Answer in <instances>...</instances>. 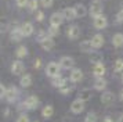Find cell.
I'll return each mask as SVG.
<instances>
[{
  "label": "cell",
  "mask_w": 123,
  "mask_h": 122,
  "mask_svg": "<svg viewBox=\"0 0 123 122\" xmlns=\"http://www.w3.org/2000/svg\"><path fill=\"white\" fill-rule=\"evenodd\" d=\"M21 31H22L24 36H31L33 33V25L31 22H24L21 25Z\"/></svg>",
  "instance_id": "obj_15"
},
{
  "label": "cell",
  "mask_w": 123,
  "mask_h": 122,
  "mask_svg": "<svg viewBox=\"0 0 123 122\" xmlns=\"http://www.w3.org/2000/svg\"><path fill=\"white\" fill-rule=\"evenodd\" d=\"M102 1L101 0H93L91 3H90V7H89V13L91 14L93 17H97L102 14Z\"/></svg>",
  "instance_id": "obj_1"
},
{
  "label": "cell",
  "mask_w": 123,
  "mask_h": 122,
  "mask_svg": "<svg viewBox=\"0 0 123 122\" xmlns=\"http://www.w3.org/2000/svg\"><path fill=\"white\" fill-rule=\"evenodd\" d=\"M72 82H80L82 79H83V72L80 71V69H72L71 72V78H69Z\"/></svg>",
  "instance_id": "obj_16"
},
{
  "label": "cell",
  "mask_w": 123,
  "mask_h": 122,
  "mask_svg": "<svg viewBox=\"0 0 123 122\" xmlns=\"http://www.w3.org/2000/svg\"><path fill=\"white\" fill-rule=\"evenodd\" d=\"M116 22H119V24H122L123 22V10H120L116 14Z\"/></svg>",
  "instance_id": "obj_35"
},
{
  "label": "cell",
  "mask_w": 123,
  "mask_h": 122,
  "mask_svg": "<svg viewBox=\"0 0 123 122\" xmlns=\"http://www.w3.org/2000/svg\"><path fill=\"white\" fill-rule=\"evenodd\" d=\"M24 105H25L26 108H29V110H33V108H36V107L39 105V99H37L36 96H29L28 99L25 100Z\"/></svg>",
  "instance_id": "obj_6"
},
{
  "label": "cell",
  "mask_w": 123,
  "mask_h": 122,
  "mask_svg": "<svg viewBox=\"0 0 123 122\" xmlns=\"http://www.w3.org/2000/svg\"><path fill=\"white\" fill-rule=\"evenodd\" d=\"M58 27H55V25H50V28H49V35L50 36H55V35H58Z\"/></svg>",
  "instance_id": "obj_31"
},
{
  "label": "cell",
  "mask_w": 123,
  "mask_h": 122,
  "mask_svg": "<svg viewBox=\"0 0 123 122\" xmlns=\"http://www.w3.org/2000/svg\"><path fill=\"white\" fill-rule=\"evenodd\" d=\"M93 25H94L95 29H104V28L108 25V21H106V18L102 14H100V15L94 17V22H93Z\"/></svg>",
  "instance_id": "obj_3"
},
{
  "label": "cell",
  "mask_w": 123,
  "mask_h": 122,
  "mask_svg": "<svg viewBox=\"0 0 123 122\" xmlns=\"http://www.w3.org/2000/svg\"><path fill=\"white\" fill-rule=\"evenodd\" d=\"M64 20H65V17H64L62 13H54L50 17V24L51 25H55V27H60Z\"/></svg>",
  "instance_id": "obj_5"
},
{
  "label": "cell",
  "mask_w": 123,
  "mask_h": 122,
  "mask_svg": "<svg viewBox=\"0 0 123 122\" xmlns=\"http://www.w3.org/2000/svg\"><path fill=\"white\" fill-rule=\"evenodd\" d=\"M122 10H123V4H122Z\"/></svg>",
  "instance_id": "obj_43"
},
{
  "label": "cell",
  "mask_w": 123,
  "mask_h": 122,
  "mask_svg": "<svg viewBox=\"0 0 123 122\" xmlns=\"http://www.w3.org/2000/svg\"><path fill=\"white\" fill-rule=\"evenodd\" d=\"M29 10L31 11H37V7H39V1L37 0H29Z\"/></svg>",
  "instance_id": "obj_30"
},
{
  "label": "cell",
  "mask_w": 123,
  "mask_h": 122,
  "mask_svg": "<svg viewBox=\"0 0 123 122\" xmlns=\"http://www.w3.org/2000/svg\"><path fill=\"white\" fill-rule=\"evenodd\" d=\"M106 88V82L102 79V78H97V81L94 83V89L95 90H104Z\"/></svg>",
  "instance_id": "obj_24"
},
{
  "label": "cell",
  "mask_w": 123,
  "mask_h": 122,
  "mask_svg": "<svg viewBox=\"0 0 123 122\" xmlns=\"http://www.w3.org/2000/svg\"><path fill=\"white\" fill-rule=\"evenodd\" d=\"M79 99L82 100V101H89V100H91V92H90L89 89H83L79 93Z\"/></svg>",
  "instance_id": "obj_22"
},
{
  "label": "cell",
  "mask_w": 123,
  "mask_h": 122,
  "mask_svg": "<svg viewBox=\"0 0 123 122\" xmlns=\"http://www.w3.org/2000/svg\"><path fill=\"white\" fill-rule=\"evenodd\" d=\"M60 69H61V65L57 64V62H54V61H51V62H49L47 67H46V74L50 78H55V76L60 75Z\"/></svg>",
  "instance_id": "obj_2"
},
{
  "label": "cell",
  "mask_w": 123,
  "mask_h": 122,
  "mask_svg": "<svg viewBox=\"0 0 123 122\" xmlns=\"http://www.w3.org/2000/svg\"><path fill=\"white\" fill-rule=\"evenodd\" d=\"M17 96H18L17 88H15V86H12V88L7 89L6 94H4V99H6L7 101H10V103H12V101H14V100L17 99Z\"/></svg>",
  "instance_id": "obj_10"
},
{
  "label": "cell",
  "mask_w": 123,
  "mask_h": 122,
  "mask_svg": "<svg viewBox=\"0 0 123 122\" xmlns=\"http://www.w3.org/2000/svg\"><path fill=\"white\" fill-rule=\"evenodd\" d=\"M120 100L123 101V90H122V93H120Z\"/></svg>",
  "instance_id": "obj_42"
},
{
  "label": "cell",
  "mask_w": 123,
  "mask_h": 122,
  "mask_svg": "<svg viewBox=\"0 0 123 122\" xmlns=\"http://www.w3.org/2000/svg\"><path fill=\"white\" fill-rule=\"evenodd\" d=\"M62 14L65 17V20H69V21H72L76 18V11H75V7H67L65 10L62 11Z\"/></svg>",
  "instance_id": "obj_14"
},
{
  "label": "cell",
  "mask_w": 123,
  "mask_h": 122,
  "mask_svg": "<svg viewBox=\"0 0 123 122\" xmlns=\"http://www.w3.org/2000/svg\"><path fill=\"white\" fill-rule=\"evenodd\" d=\"M67 35H68V38L71 39V40H75V39L79 38V35H80V29H79L78 25H72V27L68 28Z\"/></svg>",
  "instance_id": "obj_7"
},
{
  "label": "cell",
  "mask_w": 123,
  "mask_h": 122,
  "mask_svg": "<svg viewBox=\"0 0 123 122\" xmlns=\"http://www.w3.org/2000/svg\"><path fill=\"white\" fill-rule=\"evenodd\" d=\"M35 67H36V68H40V60H36V62H35Z\"/></svg>",
  "instance_id": "obj_39"
},
{
  "label": "cell",
  "mask_w": 123,
  "mask_h": 122,
  "mask_svg": "<svg viewBox=\"0 0 123 122\" xmlns=\"http://www.w3.org/2000/svg\"><path fill=\"white\" fill-rule=\"evenodd\" d=\"M24 69H25V67H24V62L22 61H14L11 65V72L14 74V75H21L24 72Z\"/></svg>",
  "instance_id": "obj_8"
},
{
  "label": "cell",
  "mask_w": 123,
  "mask_h": 122,
  "mask_svg": "<svg viewBox=\"0 0 123 122\" xmlns=\"http://www.w3.org/2000/svg\"><path fill=\"white\" fill-rule=\"evenodd\" d=\"M17 122H29L28 115H25V114H22V115H19V118L17 119Z\"/></svg>",
  "instance_id": "obj_36"
},
{
  "label": "cell",
  "mask_w": 123,
  "mask_h": 122,
  "mask_svg": "<svg viewBox=\"0 0 123 122\" xmlns=\"http://www.w3.org/2000/svg\"><path fill=\"white\" fill-rule=\"evenodd\" d=\"M94 49L93 44H91V40H83L80 43V51L83 53H91V50Z\"/></svg>",
  "instance_id": "obj_17"
},
{
  "label": "cell",
  "mask_w": 123,
  "mask_h": 122,
  "mask_svg": "<svg viewBox=\"0 0 123 122\" xmlns=\"http://www.w3.org/2000/svg\"><path fill=\"white\" fill-rule=\"evenodd\" d=\"M83 110H84V101H82L80 99L72 101V104H71V111H72L73 114H80Z\"/></svg>",
  "instance_id": "obj_4"
},
{
  "label": "cell",
  "mask_w": 123,
  "mask_h": 122,
  "mask_svg": "<svg viewBox=\"0 0 123 122\" xmlns=\"http://www.w3.org/2000/svg\"><path fill=\"white\" fill-rule=\"evenodd\" d=\"M122 81H123V75H122Z\"/></svg>",
  "instance_id": "obj_44"
},
{
  "label": "cell",
  "mask_w": 123,
  "mask_h": 122,
  "mask_svg": "<svg viewBox=\"0 0 123 122\" xmlns=\"http://www.w3.org/2000/svg\"><path fill=\"white\" fill-rule=\"evenodd\" d=\"M113 71L115 72H120L123 71V60H116L113 64Z\"/></svg>",
  "instance_id": "obj_29"
},
{
  "label": "cell",
  "mask_w": 123,
  "mask_h": 122,
  "mask_svg": "<svg viewBox=\"0 0 123 122\" xmlns=\"http://www.w3.org/2000/svg\"><path fill=\"white\" fill-rule=\"evenodd\" d=\"M117 122H123V114L120 116H119V119H117Z\"/></svg>",
  "instance_id": "obj_41"
},
{
  "label": "cell",
  "mask_w": 123,
  "mask_h": 122,
  "mask_svg": "<svg viewBox=\"0 0 123 122\" xmlns=\"http://www.w3.org/2000/svg\"><path fill=\"white\" fill-rule=\"evenodd\" d=\"M102 122H113V121H112L111 118H105V119H104Z\"/></svg>",
  "instance_id": "obj_40"
},
{
  "label": "cell",
  "mask_w": 123,
  "mask_h": 122,
  "mask_svg": "<svg viewBox=\"0 0 123 122\" xmlns=\"http://www.w3.org/2000/svg\"><path fill=\"white\" fill-rule=\"evenodd\" d=\"M15 54H17L19 58H24V57H26V54H28V50H26L25 46H19L17 49V51H15Z\"/></svg>",
  "instance_id": "obj_27"
},
{
  "label": "cell",
  "mask_w": 123,
  "mask_h": 122,
  "mask_svg": "<svg viewBox=\"0 0 123 122\" xmlns=\"http://www.w3.org/2000/svg\"><path fill=\"white\" fill-rule=\"evenodd\" d=\"M90 60L93 61V62H95V64H100V61H101V57H100L98 54H93V57H91Z\"/></svg>",
  "instance_id": "obj_37"
},
{
  "label": "cell",
  "mask_w": 123,
  "mask_h": 122,
  "mask_svg": "<svg viewBox=\"0 0 123 122\" xmlns=\"http://www.w3.org/2000/svg\"><path fill=\"white\" fill-rule=\"evenodd\" d=\"M44 18V14H43V11H36V20L37 21H42Z\"/></svg>",
  "instance_id": "obj_38"
},
{
  "label": "cell",
  "mask_w": 123,
  "mask_h": 122,
  "mask_svg": "<svg viewBox=\"0 0 123 122\" xmlns=\"http://www.w3.org/2000/svg\"><path fill=\"white\" fill-rule=\"evenodd\" d=\"M75 11H76V18H82V17H84L86 14H87L86 7H84L83 4H80V3L75 6Z\"/></svg>",
  "instance_id": "obj_19"
},
{
  "label": "cell",
  "mask_w": 123,
  "mask_h": 122,
  "mask_svg": "<svg viewBox=\"0 0 123 122\" xmlns=\"http://www.w3.org/2000/svg\"><path fill=\"white\" fill-rule=\"evenodd\" d=\"M84 122H97V115L94 112H90L89 115L84 118Z\"/></svg>",
  "instance_id": "obj_32"
},
{
  "label": "cell",
  "mask_w": 123,
  "mask_h": 122,
  "mask_svg": "<svg viewBox=\"0 0 123 122\" xmlns=\"http://www.w3.org/2000/svg\"><path fill=\"white\" fill-rule=\"evenodd\" d=\"M40 44H42V49L43 50H51L54 47V40H53V38L49 35V36H46L43 40H40Z\"/></svg>",
  "instance_id": "obj_12"
},
{
  "label": "cell",
  "mask_w": 123,
  "mask_h": 122,
  "mask_svg": "<svg viewBox=\"0 0 123 122\" xmlns=\"http://www.w3.org/2000/svg\"><path fill=\"white\" fill-rule=\"evenodd\" d=\"M91 44H93V47H94V49H101V47H102V44H104V38H102V35L95 33L94 36L91 38Z\"/></svg>",
  "instance_id": "obj_11"
},
{
  "label": "cell",
  "mask_w": 123,
  "mask_h": 122,
  "mask_svg": "<svg viewBox=\"0 0 123 122\" xmlns=\"http://www.w3.org/2000/svg\"><path fill=\"white\" fill-rule=\"evenodd\" d=\"M40 3H42L43 7L47 8V7H51V6H53V0H40Z\"/></svg>",
  "instance_id": "obj_34"
},
{
  "label": "cell",
  "mask_w": 123,
  "mask_h": 122,
  "mask_svg": "<svg viewBox=\"0 0 123 122\" xmlns=\"http://www.w3.org/2000/svg\"><path fill=\"white\" fill-rule=\"evenodd\" d=\"M22 38H24V33L21 31V28H15V29L11 31V39L14 42H19Z\"/></svg>",
  "instance_id": "obj_18"
},
{
  "label": "cell",
  "mask_w": 123,
  "mask_h": 122,
  "mask_svg": "<svg viewBox=\"0 0 123 122\" xmlns=\"http://www.w3.org/2000/svg\"><path fill=\"white\" fill-rule=\"evenodd\" d=\"M73 64H75V61H73V58H71V57H62L61 61H60V65H61V68H64V69H71L73 67Z\"/></svg>",
  "instance_id": "obj_13"
},
{
  "label": "cell",
  "mask_w": 123,
  "mask_h": 122,
  "mask_svg": "<svg viewBox=\"0 0 123 122\" xmlns=\"http://www.w3.org/2000/svg\"><path fill=\"white\" fill-rule=\"evenodd\" d=\"M53 112H54V108L51 107V105H46L43 111H42V115L44 116V118H49V116L53 115Z\"/></svg>",
  "instance_id": "obj_26"
},
{
  "label": "cell",
  "mask_w": 123,
  "mask_h": 122,
  "mask_svg": "<svg viewBox=\"0 0 123 122\" xmlns=\"http://www.w3.org/2000/svg\"><path fill=\"white\" fill-rule=\"evenodd\" d=\"M113 100H115V96L112 92H104L101 96V103L104 105H111L113 103Z\"/></svg>",
  "instance_id": "obj_9"
},
{
  "label": "cell",
  "mask_w": 123,
  "mask_h": 122,
  "mask_svg": "<svg viewBox=\"0 0 123 122\" xmlns=\"http://www.w3.org/2000/svg\"><path fill=\"white\" fill-rule=\"evenodd\" d=\"M58 90H60L61 93L67 94V93H69V92L72 90V85H69V82H68V81H65V82H64L61 86L58 88Z\"/></svg>",
  "instance_id": "obj_25"
},
{
  "label": "cell",
  "mask_w": 123,
  "mask_h": 122,
  "mask_svg": "<svg viewBox=\"0 0 123 122\" xmlns=\"http://www.w3.org/2000/svg\"><path fill=\"white\" fill-rule=\"evenodd\" d=\"M15 3H17L18 7H25V6L29 4V0H15Z\"/></svg>",
  "instance_id": "obj_33"
},
{
  "label": "cell",
  "mask_w": 123,
  "mask_h": 122,
  "mask_svg": "<svg viewBox=\"0 0 123 122\" xmlns=\"http://www.w3.org/2000/svg\"><path fill=\"white\" fill-rule=\"evenodd\" d=\"M65 81H67L65 78H62L61 75H58V76L53 78V85H54L55 88H60V86H61V85H62V83L65 82Z\"/></svg>",
  "instance_id": "obj_28"
},
{
  "label": "cell",
  "mask_w": 123,
  "mask_h": 122,
  "mask_svg": "<svg viewBox=\"0 0 123 122\" xmlns=\"http://www.w3.org/2000/svg\"><path fill=\"white\" fill-rule=\"evenodd\" d=\"M31 85H32V76H31L29 74L24 75V76L21 78V86H22V88H28Z\"/></svg>",
  "instance_id": "obj_23"
},
{
  "label": "cell",
  "mask_w": 123,
  "mask_h": 122,
  "mask_svg": "<svg viewBox=\"0 0 123 122\" xmlns=\"http://www.w3.org/2000/svg\"><path fill=\"white\" fill-rule=\"evenodd\" d=\"M112 44H113L115 47L123 46V33H116V35H113V38H112Z\"/></svg>",
  "instance_id": "obj_20"
},
{
  "label": "cell",
  "mask_w": 123,
  "mask_h": 122,
  "mask_svg": "<svg viewBox=\"0 0 123 122\" xmlns=\"http://www.w3.org/2000/svg\"><path fill=\"white\" fill-rule=\"evenodd\" d=\"M93 72H94V75L97 78H102V76H104V74H105V67L102 65L101 62H100V64H95L94 71H93Z\"/></svg>",
  "instance_id": "obj_21"
}]
</instances>
